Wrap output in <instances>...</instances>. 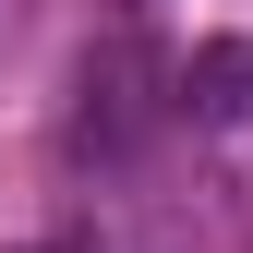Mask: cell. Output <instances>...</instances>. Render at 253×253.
<instances>
[{"instance_id":"1","label":"cell","mask_w":253,"mask_h":253,"mask_svg":"<svg viewBox=\"0 0 253 253\" xmlns=\"http://www.w3.org/2000/svg\"><path fill=\"white\" fill-rule=\"evenodd\" d=\"M181 109L217 121V133H253V37H193V60H181Z\"/></svg>"},{"instance_id":"2","label":"cell","mask_w":253,"mask_h":253,"mask_svg":"<svg viewBox=\"0 0 253 253\" xmlns=\"http://www.w3.org/2000/svg\"><path fill=\"white\" fill-rule=\"evenodd\" d=\"M12 253H73V241H12Z\"/></svg>"}]
</instances>
